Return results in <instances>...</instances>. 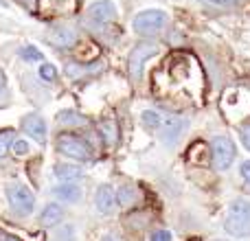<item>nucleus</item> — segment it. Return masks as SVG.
I'll use <instances>...</instances> for the list:
<instances>
[{
    "mask_svg": "<svg viewBox=\"0 0 250 241\" xmlns=\"http://www.w3.org/2000/svg\"><path fill=\"white\" fill-rule=\"evenodd\" d=\"M224 228L233 237H250V200H235L230 204Z\"/></svg>",
    "mask_w": 250,
    "mask_h": 241,
    "instance_id": "obj_1",
    "label": "nucleus"
},
{
    "mask_svg": "<svg viewBox=\"0 0 250 241\" xmlns=\"http://www.w3.org/2000/svg\"><path fill=\"white\" fill-rule=\"evenodd\" d=\"M167 24V13L163 9H145L134 18V31L138 35H154L165 29Z\"/></svg>",
    "mask_w": 250,
    "mask_h": 241,
    "instance_id": "obj_2",
    "label": "nucleus"
},
{
    "mask_svg": "<svg viewBox=\"0 0 250 241\" xmlns=\"http://www.w3.org/2000/svg\"><path fill=\"white\" fill-rule=\"evenodd\" d=\"M7 200L13 211L20 213V215H31L35 208V198L31 193V189L26 184H20V182L7 184Z\"/></svg>",
    "mask_w": 250,
    "mask_h": 241,
    "instance_id": "obj_3",
    "label": "nucleus"
},
{
    "mask_svg": "<svg viewBox=\"0 0 250 241\" xmlns=\"http://www.w3.org/2000/svg\"><path fill=\"white\" fill-rule=\"evenodd\" d=\"M237 149H235V142L226 136H215L211 141V158H213V167L217 171H226V169L233 164Z\"/></svg>",
    "mask_w": 250,
    "mask_h": 241,
    "instance_id": "obj_4",
    "label": "nucleus"
},
{
    "mask_svg": "<svg viewBox=\"0 0 250 241\" xmlns=\"http://www.w3.org/2000/svg\"><path fill=\"white\" fill-rule=\"evenodd\" d=\"M57 149L64 156H68V158L82 160V162L90 158V147L86 145V141L73 136V134H62V136H57Z\"/></svg>",
    "mask_w": 250,
    "mask_h": 241,
    "instance_id": "obj_5",
    "label": "nucleus"
},
{
    "mask_svg": "<svg viewBox=\"0 0 250 241\" xmlns=\"http://www.w3.org/2000/svg\"><path fill=\"white\" fill-rule=\"evenodd\" d=\"M156 53H158V44H154V42H143L132 51V55H129V75H132L134 81H141L143 66H145V61L149 60V57H154Z\"/></svg>",
    "mask_w": 250,
    "mask_h": 241,
    "instance_id": "obj_6",
    "label": "nucleus"
},
{
    "mask_svg": "<svg viewBox=\"0 0 250 241\" xmlns=\"http://www.w3.org/2000/svg\"><path fill=\"white\" fill-rule=\"evenodd\" d=\"M40 11L44 18H64L77 11V0H40Z\"/></svg>",
    "mask_w": 250,
    "mask_h": 241,
    "instance_id": "obj_7",
    "label": "nucleus"
},
{
    "mask_svg": "<svg viewBox=\"0 0 250 241\" xmlns=\"http://www.w3.org/2000/svg\"><path fill=\"white\" fill-rule=\"evenodd\" d=\"M187 119L185 117H167L163 120V132H160V138L167 145H173L178 138L182 136V132L187 129Z\"/></svg>",
    "mask_w": 250,
    "mask_h": 241,
    "instance_id": "obj_8",
    "label": "nucleus"
},
{
    "mask_svg": "<svg viewBox=\"0 0 250 241\" xmlns=\"http://www.w3.org/2000/svg\"><path fill=\"white\" fill-rule=\"evenodd\" d=\"M95 206L101 215H112L117 208V195L110 184H101L95 193Z\"/></svg>",
    "mask_w": 250,
    "mask_h": 241,
    "instance_id": "obj_9",
    "label": "nucleus"
},
{
    "mask_svg": "<svg viewBox=\"0 0 250 241\" xmlns=\"http://www.w3.org/2000/svg\"><path fill=\"white\" fill-rule=\"evenodd\" d=\"M88 18H90L92 22H97V24H104V22H110L117 18V7H114V2H110V0H99V2L90 4Z\"/></svg>",
    "mask_w": 250,
    "mask_h": 241,
    "instance_id": "obj_10",
    "label": "nucleus"
},
{
    "mask_svg": "<svg viewBox=\"0 0 250 241\" xmlns=\"http://www.w3.org/2000/svg\"><path fill=\"white\" fill-rule=\"evenodd\" d=\"M22 125H24V132L31 138H35L38 142H44V138H46V120L40 117V114H29Z\"/></svg>",
    "mask_w": 250,
    "mask_h": 241,
    "instance_id": "obj_11",
    "label": "nucleus"
},
{
    "mask_svg": "<svg viewBox=\"0 0 250 241\" xmlns=\"http://www.w3.org/2000/svg\"><path fill=\"white\" fill-rule=\"evenodd\" d=\"M53 193H55V198L60 202H77L82 198V189L75 182H62V184H57L53 189Z\"/></svg>",
    "mask_w": 250,
    "mask_h": 241,
    "instance_id": "obj_12",
    "label": "nucleus"
},
{
    "mask_svg": "<svg viewBox=\"0 0 250 241\" xmlns=\"http://www.w3.org/2000/svg\"><path fill=\"white\" fill-rule=\"evenodd\" d=\"M62 217H64V208L60 206V204H48L46 208L42 211V217H40V221H42V226H57L62 221Z\"/></svg>",
    "mask_w": 250,
    "mask_h": 241,
    "instance_id": "obj_13",
    "label": "nucleus"
},
{
    "mask_svg": "<svg viewBox=\"0 0 250 241\" xmlns=\"http://www.w3.org/2000/svg\"><path fill=\"white\" fill-rule=\"evenodd\" d=\"M57 120H60V125H66V127H83V125L88 123L86 117H82V114L75 112V110H62V112L57 114Z\"/></svg>",
    "mask_w": 250,
    "mask_h": 241,
    "instance_id": "obj_14",
    "label": "nucleus"
},
{
    "mask_svg": "<svg viewBox=\"0 0 250 241\" xmlns=\"http://www.w3.org/2000/svg\"><path fill=\"white\" fill-rule=\"evenodd\" d=\"M55 176L64 182H75L82 178V169L75 167V164H57L55 167Z\"/></svg>",
    "mask_w": 250,
    "mask_h": 241,
    "instance_id": "obj_15",
    "label": "nucleus"
},
{
    "mask_svg": "<svg viewBox=\"0 0 250 241\" xmlns=\"http://www.w3.org/2000/svg\"><path fill=\"white\" fill-rule=\"evenodd\" d=\"M99 132L104 134V138H105L108 145H114V142L119 141V127H117L114 120H104V123L99 125Z\"/></svg>",
    "mask_w": 250,
    "mask_h": 241,
    "instance_id": "obj_16",
    "label": "nucleus"
},
{
    "mask_svg": "<svg viewBox=\"0 0 250 241\" xmlns=\"http://www.w3.org/2000/svg\"><path fill=\"white\" fill-rule=\"evenodd\" d=\"M143 119V125H145L149 132H154V129H158L160 125H163V119H160V114L156 112V110H145V112L141 114Z\"/></svg>",
    "mask_w": 250,
    "mask_h": 241,
    "instance_id": "obj_17",
    "label": "nucleus"
},
{
    "mask_svg": "<svg viewBox=\"0 0 250 241\" xmlns=\"http://www.w3.org/2000/svg\"><path fill=\"white\" fill-rule=\"evenodd\" d=\"M75 33L70 29H60V31H55V35H53V42L55 44H60V46H73L75 44Z\"/></svg>",
    "mask_w": 250,
    "mask_h": 241,
    "instance_id": "obj_18",
    "label": "nucleus"
},
{
    "mask_svg": "<svg viewBox=\"0 0 250 241\" xmlns=\"http://www.w3.org/2000/svg\"><path fill=\"white\" fill-rule=\"evenodd\" d=\"M117 202H121L123 206H129V204L134 202V189H132V186H123V189L119 191Z\"/></svg>",
    "mask_w": 250,
    "mask_h": 241,
    "instance_id": "obj_19",
    "label": "nucleus"
},
{
    "mask_svg": "<svg viewBox=\"0 0 250 241\" xmlns=\"http://www.w3.org/2000/svg\"><path fill=\"white\" fill-rule=\"evenodd\" d=\"M202 2L211 4V7H215V9H235L242 0H202Z\"/></svg>",
    "mask_w": 250,
    "mask_h": 241,
    "instance_id": "obj_20",
    "label": "nucleus"
},
{
    "mask_svg": "<svg viewBox=\"0 0 250 241\" xmlns=\"http://www.w3.org/2000/svg\"><path fill=\"white\" fill-rule=\"evenodd\" d=\"M13 134L11 132H0V158L9 151V145H13Z\"/></svg>",
    "mask_w": 250,
    "mask_h": 241,
    "instance_id": "obj_21",
    "label": "nucleus"
},
{
    "mask_svg": "<svg viewBox=\"0 0 250 241\" xmlns=\"http://www.w3.org/2000/svg\"><path fill=\"white\" fill-rule=\"evenodd\" d=\"M40 77L44 79V81H53V79L57 77V70L53 64H42L40 66Z\"/></svg>",
    "mask_w": 250,
    "mask_h": 241,
    "instance_id": "obj_22",
    "label": "nucleus"
},
{
    "mask_svg": "<svg viewBox=\"0 0 250 241\" xmlns=\"http://www.w3.org/2000/svg\"><path fill=\"white\" fill-rule=\"evenodd\" d=\"M22 57H24L26 61H40L42 60V53L35 46H26V48H22Z\"/></svg>",
    "mask_w": 250,
    "mask_h": 241,
    "instance_id": "obj_23",
    "label": "nucleus"
},
{
    "mask_svg": "<svg viewBox=\"0 0 250 241\" xmlns=\"http://www.w3.org/2000/svg\"><path fill=\"white\" fill-rule=\"evenodd\" d=\"M13 151H16V156H26L29 154V142L24 141V138H16V141H13Z\"/></svg>",
    "mask_w": 250,
    "mask_h": 241,
    "instance_id": "obj_24",
    "label": "nucleus"
},
{
    "mask_svg": "<svg viewBox=\"0 0 250 241\" xmlns=\"http://www.w3.org/2000/svg\"><path fill=\"white\" fill-rule=\"evenodd\" d=\"M73 239H75V230L70 228V226H64V228L55 235V239L53 241H73Z\"/></svg>",
    "mask_w": 250,
    "mask_h": 241,
    "instance_id": "obj_25",
    "label": "nucleus"
},
{
    "mask_svg": "<svg viewBox=\"0 0 250 241\" xmlns=\"http://www.w3.org/2000/svg\"><path fill=\"white\" fill-rule=\"evenodd\" d=\"M239 138H242L244 147L250 151V123H244L242 127H239Z\"/></svg>",
    "mask_w": 250,
    "mask_h": 241,
    "instance_id": "obj_26",
    "label": "nucleus"
},
{
    "mask_svg": "<svg viewBox=\"0 0 250 241\" xmlns=\"http://www.w3.org/2000/svg\"><path fill=\"white\" fill-rule=\"evenodd\" d=\"M171 233L169 230H154V233L149 235V241H171Z\"/></svg>",
    "mask_w": 250,
    "mask_h": 241,
    "instance_id": "obj_27",
    "label": "nucleus"
},
{
    "mask_svg": "<svg viewBox=\"0 0 250 241\" xmlns=\"http://www.w3.org/2000/svg\"><path fill=\"white\" fill-rule=\"evenodd\" d=\"M239 173H242V178L250 184V160H244L242 167H239Z\"/></svg>",
    "mask_w": 250,
    "mask_h": 241,
    "instance_id": "obj_28",
    "label": "nucleus"
},
{
    "mask_svg": "<svg viewBox=\"0 0 250 241\" xmlns=\"http://www.w3.org/2000/svg\"><path fill=\"white\" fill-rule=\"evenodd\" d=\"M0 241H22L18 235H13V233H7V230H2L0 228Z\"/></svg>",
    "mask_w": 250,
    "mask_h": 241,
    "instance_id": "obj_29",
    "label": "nucleus"
},
{
    "mask_svg": "<svg viewBox=\"0 0 250 241\" xmlns=\"http://www.w3.org/2000/svg\"><path fill=\"white\" fill-rule=\"evenodd\" d=\"M101 241H121L117 237V235H104V237H101Z\"/></svg>",
    "mask_w": 250,
    "mask_h": 241,
    "instance_id": "obj_30",
    "label": "nucleus"
},
{
    "mask_svg": "<svg viewBox=\"0 0 250 241\" xmlns=\"http://www.w3.org/2000/svg\"><path fill=\"white\" fill-rule=\"evenodd\" d=\"M4 86H7V83H4V75H2V70H0V95L4 92Z\"/></svg>",
    "mask_w": 250,
    "mask_h": 241,
    "instance_id": "obj_31",
    "label": "nucleus"
}]
</instances>
